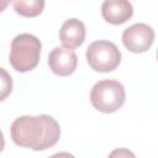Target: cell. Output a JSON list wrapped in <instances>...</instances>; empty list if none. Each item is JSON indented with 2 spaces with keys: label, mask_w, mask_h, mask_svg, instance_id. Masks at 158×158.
Masks as SVG:
<instances>
[{
  "label": "cell",
  "mask_w": 158,
  "mask_h": 158,
  "mask_svg": "<svg viewBox=\"0 0 158 158\" xmlns=\"http://www.w3.org/2000/svg\"><path fill=\"white\" fill-rule=\"evenodd\" d=\"M14 143L33 151H44L53 147L60 137V127L56 118L42 114L37 116H20L10 127Z\"/></svg>",
  "instance_id": "obj_1"
},
{
  "label": "cell",
  "mask_w": 158,
  "mask_h": 158,
  "mask_svg": "<svg viewBox=\"0 0 158 158\" xmlns=\"http://www.w3.org/2000/svg\"><path fill=\"white\" fill-rule=\"evenodd\" d=\"M41 56V42L40 40L30 33L17 35L10 48V64L20 73H26L35 69L40 62Z\"/></svg>",
  "instance_id": "obj_2"
},
{
  "label": "cell",
  "mask_w": 158,
  "mask_h": 158,
  "mask_svg": "<svg viewBox=\"0 0 158 158\" xmlns=\"http://www.w3.org/2000/svg\"><path fill=\"white\" fill-rule=\"evenodd\" d=\"M126 91L123 85L112 79L98 81L90 91V101L93 106L104 114L117 111L125 102Z\"/></svg>",
  "instance_id": "obj_3"
},
{
  "label": "cell",
  "mask_w": 158,
  "mask_h": 158,
  "mask_svg": "<svg viewBox=\"0 0 158 158\" xmlns=\"http://www.w3.org/2000/svg\"><path fill=\"white\" fill-rule=\"evenodd\" d=\"M86 60L91 69L96 72H111L121 63V52L114 42L99 40L89 44L86 49Z\"/></svg>",
  "instance_id": "obj_4"
},
{
  "label": "cell",
  "mask_w": 158,
  "mask_h": 158,
  "mask_svg": "<svg viewBox=\"0 0 158 158\" xmlns=\"http://www.w3.org/2000/svg\"><path fill=\"white\" fill-rule=\"evenodd\" d=\"M154 41V31L146 23H135L122 33L123 46L133 53L147 52Z\"/></svg>",
  "instance_id": "obj_5"
},
{
  "label": "cell",
  "mask_w": 158,
  "mask_h": 158,
  "mask_svg": "<svg viewBox=\"0 0 158 158\" xmlns=\"http://www.w3.org/2000/svg\"><path fill=\"white\" fill-rule=\"evenodd\" d=\"M78 57L73 49L64 47H56L48 57V65L51 70L59 77H68L77 69Z\"/></svg>",
  "instance_id": "obj_6"
},
{
  "label": "cell",
  "mask_w": 158,
  "mask_h": 158,
  "mask_svg": "<svg viewBox=\"0 0 158 158\" xmlns=\"http://www.w3.org/2000/svg\"><path fill=\"white\" fill-rule=\"evenodd\" d=\"M101 14L106 22L121 25L133 15V7L127 0H105L101 5Z\"/></svg>",
  "instance_id": "obj_7"
},
{
  "label": "cell",
  "mask_w": 158,
  "mask_h": 158,
  "mask_svg": "<svg viewBox=\"0 0 158 158\" xmlns=\"http://www.w3.org/2000/svg\"><path fill=\"white\" fill-rule=\"evenodd\" d=\"M59 40L64 48L74 49L83 44L85 40V26L78 19L64 21L59 30Z\"/></svg>",
  "instance_id": "obj_8"
},
{
  "label": "cell",
  "mask_w": 158,
  "mask_h": 158,
  "mask_svg": "<svg viewBox=\"0 0 158 158\" xmlns=\"http://www.w3.org/2000/svg\"><path fill=\"white\" fill-rule=\"evenodd\" d=\"M15 11L25 17L38 16L44 9L43 0H16L12 2Z\"/></svg>",
  "instance_id": "obj_9"
},
{
  "label": "cell",
  "mask_w": 158,
  "mask_h": 158,
  "mask_svg": "<svg viewBox=\"0 0 158 158\" xmlns=\"http://www.w3.org/2000/svg\"><path fill=\"white\" fill-rule=\"evenodd\" d=\"M12 90V78L5 70L0 67V101H4Z\"/></svg>",
  "instance_id": "obj_10"
},
{
  "label": "cell",
  "mask_w": 158,
  "mask_h": 158,
  "mask_svg": "<svg viewBox=\"0 0 158 158\" xmlns=\"http://www.w3.org/2000/svg\"><path fill=\"white\" fill-rule=\"evenodd\" d=\"M107 158H136V156L127 148H117L114 149Z\"/></svg>",
  "instance_id": "obj_11"
},
{
  "label": "cell",
  "mask_w": 158,
  "mask_h": 158,
  "mask_svg": "<svg viewBox=\"0 0 158 158\" xmlns=\"http://www.w3.org/2000/svg\"><path fill=\"white\" fill-rule=\"evenodd\" d=\"M49 158H75L72 153H68V152H59V153H56L53 156H51Z\"/></svg>",
  "instance_id": "obj_12"
},
{
  "label": "cell",
  "mask_w": 158,
  "mask_h": 158,
  "mask_svg": "<svg viewBox=\"0 0 158 158\" xmlns=\"http://www.w3.org/2000/svg\"><path fill=\"white\" fill-rule=\"evenodd\" d=\"M9 4H10V1H7V0H0V12H2L7 7Z\"/></svg>",
  "instance_id": "obj_13"
},
{
  "label": "cell",
  "mask_w": 158,
  "mask_h": 158,
  "mask_svg": "<svg viewBox=\"0 0 158 158\" xmlns=\"http://www.w3.org/2000/svg\"><path fill=\"white\" fill-rule=\"evenodd\" d=\"M4 147H5V138H4V135H2V132L0 131V152H2Z\"/></svg>",
  "instance_id": "obj_14"
}]
</instances>
